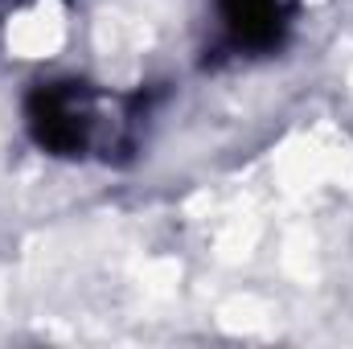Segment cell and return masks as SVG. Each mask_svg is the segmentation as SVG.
Listing matches in <instances>:
<instances>
[{
  "label": "cell",
  "mask_w": 353,
  "mask_h": 349,
  "mask_svg": "<svg viewBox=\"0 0 353 349\" xmlns=\"http://www.w3.org/2000/svg\"><path fill=\"white\" fill-rule=\"evenodd\" d=\"M29 132L46 152L87 157L111 136V111L83 83H50L29 99Z\"/></svg>",
  "instance_id": "6da1fadb"
},
{
  "label": "cell",
  "mask_w": 353,
  "mask_h": 349,
  "mask_svg": "<svg viewBox=\"0 0 353 349\" xmlns=\"http://www.w3.org/2000/svg\"><path fill=\"white\" fill-rule=\"evenodd\" d=\"M218 17H222L226 41L234 50L263 54L283 41L292 8H288V0H218Z\"/></svg>",
  "instance_id": "7a4b0ae2"
}]
</instances>
